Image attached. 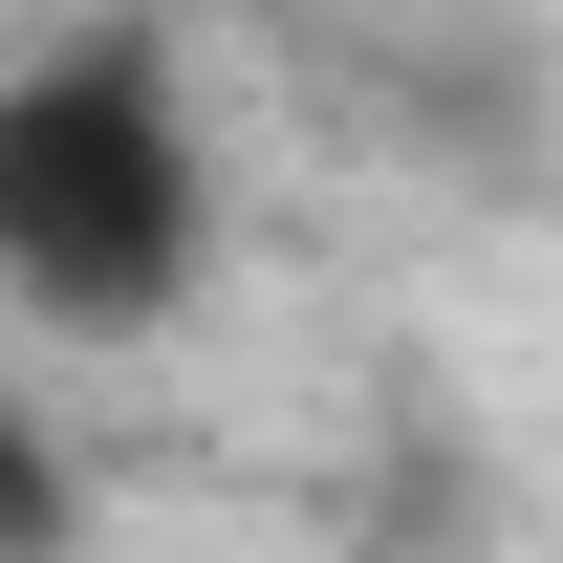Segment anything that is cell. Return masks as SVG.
<instances>
[{"mask_svg":"<svg viewBox=\"0 0 563 563\" xmlns=\"http://www.w3.org/2000/svg\"><path fill=\"white\" fill-rule=\"evenodd\" d=\"M0 282L66 347H131L217 282V152L152 22H66L0 66Z\"/></svg>","mask_w":563,"mask_h":563,"instance_id":"obj_1","label":"cell"}]
</instances>
